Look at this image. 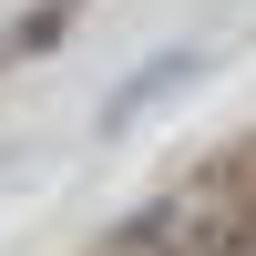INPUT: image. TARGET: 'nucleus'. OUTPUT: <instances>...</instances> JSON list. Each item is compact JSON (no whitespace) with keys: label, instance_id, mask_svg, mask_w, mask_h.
I'll list each match as a JSON object with an SVG mask.
<instances>
[{"label":"nucleus","instance_id":"obj_1","mask_svg":"<svg viewBox=\"0 0 256 256\" xmlns=\"http://www.w3.org/2000/svg\"><path fill=\"white\" fill-rule=\"evenodd\" d=\"M246 236H256L246 226V184L226 174V164H205V174H184L174 195H154L113 246L123 256H236Z\"/></svg>","mask_w":256,"mask_h":256},{"label":"nucleus","instance_id":"obj_2","mask_svg":"<svg viewBox=\"0 0 256 256\" xmlns=\"http://www.w3.org/2000/svg\"><path fill=\"white\" fill-rule=\"evenodd\" d=\"M195 72H205V52H195V41H174V52H154V62H144V72L123 82L113 102H102V134H134V123L154 113L164 92H184V82H195Z\"/></svg>","mask_w":256,"mask_h":256},{"label":"nucleus","instance_id":"obj_3","mask_svg":"<svg viewBox=\"0 0 256 256\" xmlns=\"http://www.w3.org/2000/svg\"><path fill=\"white\" fill-rule=\"evenodd\" d=\"M72 20H82V0H31V10L10 20V41H0V52H10V62H41L62 31H72Z\"/></svg>","mask_w":256,"mask_h":256}]
</instances>
